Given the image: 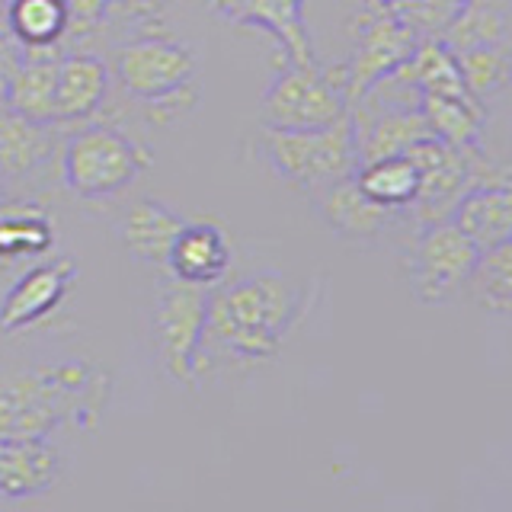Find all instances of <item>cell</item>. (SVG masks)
Wrapping results in <instances>:
<instances>
[{"instance_id": "cell-1", "label": "cell", "mask_w": 512, "mask_h": 512, "mask_svg": "<svg viewBox=\"0 0 512 512\" xmlns=\"http://www.w3.org/2000/svg\"><path fill=\"white\" fill-rule=\"evenodd\" d=\"M109 391L112 378L90 359H55L0 372V436L52 439L64 426L96 432Z\"/></svg>"}, {"instance_id": "cell-2", "label": "cell", "mask_w": 512, "mask_h": 512, "mask_svg": "<svg viewBox=\"0 0 512 512\" xmlns=\"http://www.w3.org/2000/svg\"><path fill=\"white\" fill-rule=\"evenodd\" d=\"M298 317L301 298L279 272H260L228 285L218 282L208 295L202 352L215 349L237 362L272 359L295 330Z\"/></svg>"}, {"instance_id": "cell-3", "label": "cell", "mask_w": 512, "mask_h": 512, "mask_svg": "<svg viewBox=\"0 0 512 512\" xmlns=\"http://www.w3.org/2000/svg\"><path fill=\"white\" fill-rule=\"evenodd\" d=\"M112 74L132 100L144 103L157 125L189 112L199 100V61L192 48L167 32H138L116 48Z\"/></svg>"}, {"instance_id": "cell-4", "label": "cell", "mask_w": 512, "mask_h": 512, "mask_svg": "<svg viewBox=\"0 0 512 512\" xmlns=\"http://www.w3.org/2000/svg\"><path fill=\"white\" fill-rule=\"evenodd\" d=\"M256 151L285 183L301 192H317L359 170V144L352 112L320 128H269L263 125Z\"/></svg>"}, {"instance_id": "cell-5", "label": "cell", "mask_w": 512, "mask_h": 512, "mask_svg": "<svg viewBox=\"0 0 512 512\" xmlns=\"http://www.w3.org/2000/svg\"><path fill=\"white\" fill-rule=\"evenodd\" d=\"M151 167V151L122 128L87 125L61 151V180L77 199H109Z\"/></svg>"}, {"instance_id": "cell-6", "label": "cell", "mask_w": 512, "mask_h": 512, "mask_svg": "<svg viewBox=\"0 0 512 512\" xmlns=\"http://www.w3.org/2000/svg\"><path fill=\"white\" fill-rule=\"evenodd\" d=\"M416 45L420 36L391 7L378 0H362L352 16V55L333 71L346 93V103L356 106L381 80L397 74L416 52Z\"/></svg>"}, {"instance_id": "cell-7", "label": "cell", "mask_w": 512, "mask_h": 512, "mask_svg": "<svg viewBox=\"0 0 512 512\" xmlns=\"http://www.w3.org/2000/svg\"><path fill=\"white\" fill-rule=\"evenodd\" d=\"M349 112L346 93L320 61L282 58L260 100V119L269 128H320Z\"/></svg>"}, {"instance_id": "cell-8", "label": "cell", "mask_w": 512, "mask_h": 512, "mask_svg": "<svg viewBox=\"0 0 512 512\" xmlns=\"http://www.w3.org/2000/svg\"><path fill=\"white\" fill-rule=\"evenodd\" d=\"M208 295L212 288L173 279L157 288L151 330L164 375L176 384H192L199 378V352L208 320Z\"/></svg>"}, {"instance_id": "cell-9", "label": "cell", "mask_w": 512, "mask_h": 512, "mask_svg": "<svg viewBox=\"0 0 512 512\" xmlns=\"http://www.w3.org/2000/svg\"><path fill=\"white\" fill-rule=\"evenodd\" d=\"M477 263H480V247L452 218L426 224V228L416 231L407 260V279L416 301L423 304L445 301L464 282H471Z\"/></svg>"}, {"instance_id": "cell-10", "label": "cell", "mask_w": 512, "mask_h": 512, "mask_svg": "<svg viewBox=\"0 0 512 512\" xmlns=\"http://www.w3.org/2000/svg\"><path fill=\"white\" fill-rule=\"evenodd\" d=\"M74 279H77V263L68 260V256L26 269L7 288V295L0 298V330L20 333L36 327L39 320H45L68 298Z\"/></svg>"}, {"instance_id": "cell-11", "label": "cell", "mask_w": 512, "mask_h": 512, "mask_svg": "<svg viewBox=\"0 0 512 512\" xmlns=\"http://www.w3.org/2000/svg\"><path fill=\"white\" fill-rule=\"evenodd\" d=\"M311 199L317 205L320 218H324L336 234L346 240H359V244H365V240H378L388 231L400 228V224H407L404 212L381 205L368 196V192L359 186L356 173L311 192Z\"/></svg>"}, {"instance_id": "cell-12", "label": "cell", "mask_w": 512, "mask_h": 512, "mask_svg": "<svg viewBox=\"0 0 512 512\" xmlns=\"http://www.w3.org/2000/svg\"><path fill=\"white\" fill-rule=\"evenodd\" d=\"M208 10L234 26L269 32L282 45V58L317 61L304 23V0H208Z\"/></svg>"}, {"instance_id": "cell-13", "label": "cell", "mask_w": 512, "mask_h": 512, "mask_svg": "<svg viewBox=\"0 0 512 512\" xmlns=\"http://www.w3.org/2000/svg\"><path fill=\"white\" fill-rule=\"evenodd\" d=\"M352 125H356V144H359V164L378 157L407 154L413 144L426 138H436L420 112V106L410 103H391L381 109L349 106Z\"/></svg>"}, {"instance_id": "cell-14", "label": "cell", "mask_w": 512, "mask_h": 512, "mask_svg": "<svg viewBox=\"0 0 512 512\" xmlns=\"http://www.w3.org/2000/svg\"><path fill=\"white\" fill-rule=\"evenodd\" d=\"M61 477V452L52 439L0 436V500H32L52 493Z\"/></svg>"}, {"instance_id": "cell-15", "label": "cell", "mask_w": 512, "mask_h": 512, "mask_svg": "<svg viewBox=\"0 0 512 512\" xmlns=\"http://www.w3.org/2000/svg\"><path fill=\"white\" fill-rule=\"evenodd\" d=\"M61 48H23L20 61L4 87L0 100L7 109L20 112V116L42 122V125H58L55 116V87H58V61Z\"/></svg>"}, {"instance_id": "cell-16", "label": "cell", "mask_w": 512, "mask_h": 512, "mask_svg": "<svg viewBox=\"0 0 512 512\" xmlns=\"http://www.w3.org/2000/svg\"><path fill=\"white\" fill-rule=\"evenodd\" d=\"M112 87L109 64L93 52H64L58 61L55 116L61 122H84L100 112Z\"/></svg>"}, {"instance_id": "cell-17", "label": "cell", "mask_w": 512, "mask_h": 512, "mask_svg": "<svg viewBox=\"0 0 512 512\" xmlns=\"http://www.w3.org/2000/svg\"><path fill=\"white\" fill-rule=\"evenodd\" d=\"M231 266V244L224 231L212 221H186V228L176 234L167 269L173 279L189 285L215 288Z\"/></svg>"}, {"instance_id": "cell-18", "label": "cell", "mask_w": 512, "mask_h": 512, "mask_svg": "<svg viewBox=\"0 0 512 512\" xmlns=\"http://www.w3.org/2000/svg\"><path fill=\"white\" fill-rule=\"evenodd\" d=\"M186 228V218L170 212L157 199H138L122 212L116 234L125 253L138 263L148 266H167L173 240Z\"/></svg>"}, {"instance_id": "cell-19", "label": "cell", "mask_w": 512, "mask_h": 512, "mask_svg": "<svg viewBox=\"0 0 512 512\" xmlns=\"http://www.w3.org/2000/svg\"><path fill=\"white\" fill-rule=\"evenodd\" d=\"M55 125L32 122L13 109H0V183L29 180L55 154Z\"/></svg>"}, {"instance_id": "cell-20", "label": "cell", "mask_w": 512, "mask_h": 512, "mask_svg": "<svg viewBox=\"0 0 512 512\" xmlns=\"http://www.w3.org/2000/svg\"><path fill=\"white\" fill-rule=\"evenodd\" d=\"M452 221L468 234L480 253L512 240V189L480 183L455 205Z\"/></svg>"}, {"instance_id": "cell-21", "label": "cell", "mask_w": 512, "mask_h": 512, "mask_svg": "<svg viewBox=\"0 0 512 512\" xmlns=\"http://www.w3.org/2000/svg\"><path fill=\"white\" fill-rule=\"evenodd\" d=\"M4 26L20 48H64L68 7L64 0H7Z\"/></svg>"}, {"instance_id": "cell-22", "label": "cell", "mask_w": 512, "mask_h": 512, "mask_svg": "<svg viewBox=\"0 0 512 512\" xmlns=\"http://www.w3.org/2000/svg\"><path fill=\"white\" fill-rule=\"evenodd\" d=\"M416 106L426 116L432 135L461 151L480 148L487 125V109L480 100H452V96H416Z\"/></svg>"}, {"instance_id": "cell-23", "label": "cell", "mask_w": 512, "mask_h": 512, "mask_svg": "<svg viewBox=\"0 0 512 512\" xmlns=\"http://www.w3.org/2000/svg\"><path fill=\"white\" fill-rule=\"evenodd\" d=\"M55 244V224L39 205H13L0 208V263L32 260L45 256Z\"/></svg>"}, {"instance_id": "cell-24", "label": "cell", "mask_w": 512, "mask_h": 512, "mask_svg": "<svg viewBox=\"0 0 512 512\" xmlns=\"http://www.w3.org/2000/svg\"><path fill=\"white\" fill-rule=\"evenodd\" d=\"M356 180L375 202L397 208V212H407V205L420 192V167H416V160L410 154L378 157L359 164Z\"/></svg>"}, {"instance_id": "cell-25", "label": "cell", "mask_w": 512, "mask_h": 512, "mask_svg": "<svg viewBox=\"0 0 512 512\" xmlns=\"http://www.w3.org/2000/svg\"><path fill=\"white\" fill-rule=\"evenodd\" d=\"M442 42L452 52H468L480 45L509 42V7L506 0H468L458 20L445 29Z\"/></svg>"}, {"instance_id": "cell-26", "label": "cell", "mask_w": 512, "mask_h": 512, "mask_svg": "<svg viewBox=\"0 0 512 512\" xmlns=\"http://www.w3.org/2000/svg\"><path fill=\"white\" fill-rule=\"evenodd\" d=\"M452 55L458 61L464 87H468L480 103L512 84V42L480 45V48H468V52H452Z\"/></svg>"}, {"instance_id": "cell-27", "label": "cell", "mask_w": 512, "mask_h": 512, "mask_svg": "<svg viewBox=\"0 0 512 512\" xmlns=\"http://www.w3.org/2000/svg\"><path fill=\"white\" fill-rule=\"evenodd\" d=\"M471 285L490 311L512 314V240L480 253Z\"/></svg>"}, {"instance_id": "cell-28", "label": "cell", "mask_w": 512, "mask_h": 512, "mask_svg": "<svg viewBox=\"0 0 512 512\" xmlns=\"http://www.w3.org/2000/svg\"><path fill=\"white\" fill-rule=\"evenodd\" d=\"M464 7H468V0H410L404 10H397V16L420 39H442Z\"/></svg>"}, {"instance_id": "cell-29", "label": "cell", "mask_w": 512, "mask_h": 512, "mask_svg": "<svg viewBox=\"0 0 512 512\" xmlns=\"http://www.w3.org/2000/svg\"><path fill=\"white\" fill-rule=\"evenodd\" d=\"M112 4L116 0H64V7H68V42H87L106 23H112Z\"/></svg>"}, {"instance_id": "cell-30", "label": "cell", "mask_w": 512, "mask_h": 512, "mask_svg": "<svg viewBox=\"0 0 512 512\" xmlns=\"http://www.w3.org/2000/svg\"><path fill=\"white\" fill-rule=\"evenodd\" d=\"M170 4L173 0H116V4H112V20L122 16L125 23L157 29L164 23V13L170 10Z\"/></svg>"}, {"instance_id": "cell-31", "label": "cell", "mask_w": 512, "mask_h": 512, "mask_svg": "<svg viewBox=\"0 0 512 512\" xmlns=\"http://www.w3.org/2000/svg\"><path fill=\"white\" fill-rule=\"evenodd\" d=\"M20 55H23L20 42H16L4 26L0 29V96H4V87H7V80L16 68V61H20Z\"/></svg>"}, {"instance_id": "cell-32", "label": "cell", "mask_w": 512, "mask_h": 512, "mask_svg": "<svg viewBox=\"0 0 512 512\" xmlns=\"http://www.w3.org/2000/svg\"><path fill=\"white\" fill-rule=\"evenodd\" d=\"M480 183H490V186H503V189H512V164H484L480 170ZM477 183V186H480Z\"/></svg>"}, {"instance_id": "cell-33", "label": "cell", "mask_w": 512, "mask_h": 512, "mask_svg": "<svg viewBox=\"0 0 512 512\" xmlns=\"http://www.w3.org/2000/svg\"><path fill=\"white\" fill-rule=\"evenodd\" d=\"M378 4H384V7H391V10L397 13V10H404V7L410 4V0H378Z\"/></svg>"}, {"instance_id": "cell-34", "label": "cell", "mask_w": 512, "mask_h": 512, "mask_svg": "<svg viewBox=\"0 0 512 512\" xmlns=\"http://www.w3.org/2000/svg\"><path fill=\"white\" fill-rule=\"evenodd\" d=\"M10 202V196H7V189H4V183H0V208H4Z\"/></svg>"}, {"instance_id": "cell-35", "label": "cell", "mask_w": 512, "mask_h": 512, "mask_svg": "<svg viewBox=\"0 0 512 512\" xmlns=\"http://www.w3.org/2000/svg\"><path fill=\"white\" fill-rule=\"evenodd\" d=\"M4 4H7V0H0V7H4Z\"/></svg>"}]
</instances>
